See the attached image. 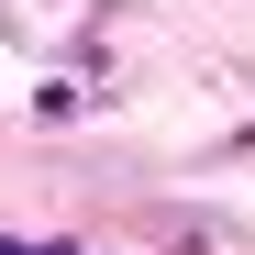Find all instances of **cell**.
I'll return each instance as SVG.
<instances>
[{
  "label": "cell",
  "mask_w": 255,
  "mask_h": 255,
  "mask_svg": "<svg viewBox=\"0 0 255 255\" xmlns=\"http://www.w3.org/2000/svg\"><path fill=\"white\" fill-rule=\"evenodd\" d=\"M0 255H78V244H67V233H56V244H22V233H0Z\"/></svg>",
  "instance_id": "cell-1"
}]
</instances>
